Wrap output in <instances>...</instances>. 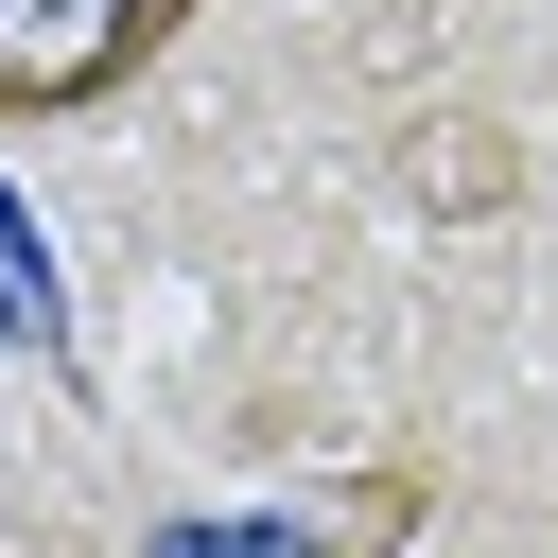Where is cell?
Instances as JSON below:
<instances>
[{
    "mask_svg": "<svg viewBox=\"0 0 558 558\" xmlns=\"http://www.w3.org/2000/svg\"><path fill=\"white\" fill-rule=\"evenodd\" d=\"M174 35H192V0H0V122H87Z\"/></svg>",
    "mask_w": 558,
    "mask_h": 558,
    "instance_id": "1",
    "label": "cell"
}]
</instances>
